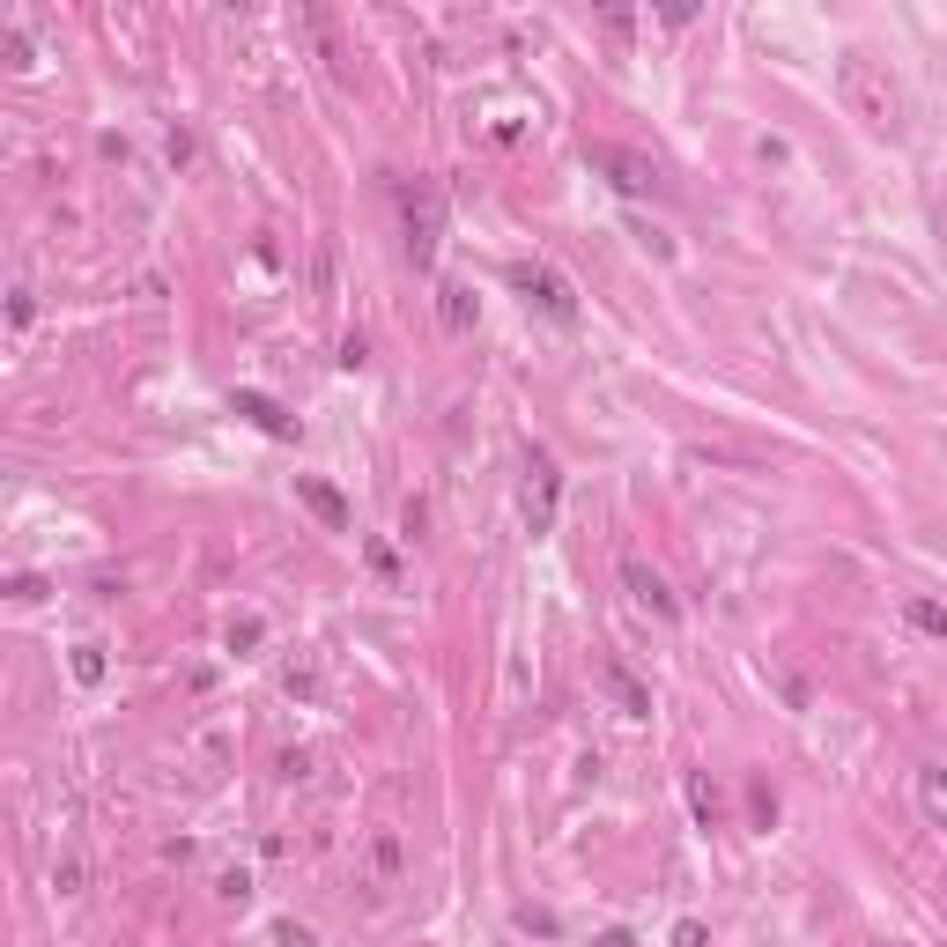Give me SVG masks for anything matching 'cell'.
Wrapping results in <instances>:
<instances>
[{"mask_svg": "<svg viewBox=\"0 0 947 947\" xmlns=\"http://www.w3.org/2000/svg\"><path fill=\"white\" fill-rule=\"evenodd\" d=\"M555 503H563V474H555V459H549V451H525V489H519L525 533H549Z\"/></svg>", "mask_w": 947, "mask_h": 947, "instance_id": "5", "label": "cell"}, {"mask_svg": "<svg viewBox=\"0 0 947 947\" xmlns=\"http://www.w3.org/2000/svg\"><path fill=\"white\" fill-rule=\"evenodd\" d=\"M8 67H15V75H30V67H38V60H30V38H23V30H8Z\"/></svg>", "mask_w": 947, "mask_h": 947, "instance_id": "18", "label": "cell"}, {"mask_svg": "<svg viewBox=\"0 0 947 947\" xmlns=\"http://www.w3.org/2000/svg\"><path fill=\"white\" fill-rule=\"evenodd\" d=\"M503 281H511V289H519L533 311H549L555 326H571V319H577V289L555 275V267H541V259H511V267H503Z\"/></svg>", "mask_w": 947, "mask_h": 947, "instance_id": "3", "label": "cell"}, {"mask_svg": "<svg viewBox=\"0 0 947 947\" xmlns=\"http://www.w3.org/2000/svg\"><path fill=\"white\" fill-rule=\"evenodd\" d=\"M903 623H911V629H925V637H940V645H947V607H940V599H911V607H903Z\"/></svg>", "mask_w": 947, "mask_h": 947, "instance_id": "13", "label": "cell"}, {"mask_svg": "<svg viewBox=\"0 0 947 947\" xmlns=\"http://www.w3.org/2000/svg\"><path fill=\"white\" fill-rule=\"evenodd\" d=\"M363 363H371V349H363V333H349L341 341V371H363Z\"/></svg>", "mask_w": 947, "mask_h": 947, "instance_id": "22", "label": "cell"}, {"mask_svg": "<svg viewBox=\"0 0 947 947\" xmlns=\"http://www.w3.org/2000/svg\"><path fill=\"white\" fill-rule=\"evenodd\" d=\"M673 947H703V925H696V918H681V925H673Z\"/></svg>", "mask_w": 947, "mask_h": 947, "instance_id": "26", "label": "cell"}, {"mask_svg": "<svg viewBox=\"0 0 947 947\" xmlns=\"http://www.w3.org/2000/svg\"><path fill=\"white\" fill-rule=\"evenodd\" d=\"M585 163H593V171H607V185H615V193H629V200H645L651 185H659V163H651L645 149H623V141H593V149H585Z\"/></svg>", "mask_w": 947, "mask_h": 947, "instance_id": "4", "label": "cell"}, {"mask_svg": "<svg viewBox=\"0 0 947 947\" xmlns=\"http://www.w3.org/2000/svg\"><path fill=\"white\" fill-rule=\"evenodd\" d=\"M918 807L933 829H947V770H918Z\"/></svg>", "mask_w": 947, "mask_h": 947, "instance_id": "12", "label": "cell"}, {"mask_svg": "<svg viewBox=\"0 0 947 947\" xmlns=\"http://www.w3.org/2000/svg\"><path fill=\"white\" fill-rule=\"evenodd\" d=\"M8 599H45V577H30V571L8 577Z\"/></svg>", "mask_w": 947, "mask_h": 947, "instance_id": "23", "label": "cell"}, {"mask_svg": "<svg viewBox=\"0 0 947 947\" xmlns=\"http://www.w3.org/2000/svg\"><path fill=\"white\" fill-rule=\"evenodd\" d=\"M223 645L230 651H259V645H267V623H259V615H237V623L223 629Z\"/></svg>", "mask_w": 947, "mask_h": 947, "instance_id": "14", "label": "cell"}, {"mask_svg": "<svg viewBox=\"0 0 947 947\" xmlns=\"http://www.w3.org/2000/svg\"><path fill=\"white\" fill-rule=\"evenodd\" d=\"M230 415H245V423L259 429V437H281V445L297 437V423H289V415H281V407H275L267 393H252V385H237V393H230Z\"/></svg>", "mask_w": 947, "mask_h": 947, "instance_id": "6", "label": "cell"}, {"mask_svg": "<svg viewBox=\"0 0 947 947\" xmlns=\"http://www.w3.org/2000/svg\"><path fill=\"white\" fill-rule=\"evenodd\" d=\"M837 89H844V104H851V119L859 126H873V134H903V89L889 82L881 60L844 52V60H837Z\"/></svg>", "mask_w": 947, "mask_h": 947, "instance_id": "1", "label": "cell"}, {"mask_svg": "<svg viewBox=\"0 0 947 947\" xmlns=\"http://www.w3.org/2000/svg\"><path fill=\"white\" fill-rule=\"evenodd\" d=\"M777 689H785V703H792V711H807V703H815V696H807V681H799V673H792V667L777 673Z\"/></svg>", "mask_w": 947, "mask_h": 947, "instance_id": "19", "label": "cell"}, {"mask_svg": "<svg viewBox=\"0 0 947 947\" xmlns=\"http://www.w3.org/2000/svg\"><path fill=\"white\" fill-rule=\"evenodd\" d=\"M599 681H607V696L623 703L629 719H651V689H645V681H637V673L623 667V659H607V673H599Z\"/></svg>", "mask_w": 947, "mask_h": 947, "instance_id": "9", "label": "cell"}, {"mask_svg": "<svg viewBox=\"0 0 947 947\" xmlns=\"http://www.w3.org/2000/svg\"><path fill=\"white\" fill-rule=\"evenodd\" d=\"M275 947H319V940H311V925H297V918H281V925H275Z\"/></svg>", "mask_w": 947, "mask_h": 947, "instance_id": "17", "label": "cell"}, {"mask_svg": "<svg viewBox=\"0 0 947 947\" xmlns=\"http://www.w3.org/2000/svg\"><path fill=\"white\" fill-rule=\"evenodd\" d=\"M593 947H637V933H599Z\"/></svg>", "mask_w": 947, "mask_h": 947, "instance_id": "27", "label": "cell"}, {"mask_svg": "<svg viewBox=\"0 0 947 947\" xmlns=\"http://www.w3.org/2000/svg\"><path fill=\"white\" fill-rule=\"evenodd\" d=\"M215 896H223V903H245V896H252V873H215Z\"/></svg>", "mask_w": 947, "mask_h": 947, "instance_id": "16", "label": "cell"}, {"mask_svg": "<svg viewBox=\"0 0 947 947\" xmlns=\"http://www.w3.org/2000/svg\"><path fill=\"white\" fill-rule=\"evenodd\" d=\"M67 673H75L82 689H97L104 673H111V651H104L97 637H89V645H75V659H67Z\"/></svg>", "mask_w": 947, "mask_h": 947, "instance_id": "11", "label": "cell"}, {"mask_svg": "<svg viewBox=\"0 0 947 947\" xmlns=\"http://www.w3.org/2000/svg\"><path fill=\"white\" fill-rule=\"evenodd\" d=\"M623 585L637 593V607H651V615H659V623H673V615H681V599L667 593V577L645 571V563H623Z\"/></svg>", "mask_w": 947, "mask_h": 947, "instance_id": "8", "label": "cell"}, {"mask_svg": "<svg viewBox=\"0 0 947 947\" xmlns=\"http://www.w3.org/2000/svg\"><path fill=\"white\" fill-rule=\"evenodd\" d=\"M437 319H445L451 333H474L481 304H474V289H467V281H445V289H437Z\"/></svg>", "mask_w": 947, "mask_h": 947, "instance_id": "10", "label": "cell"}, {"mask_svg": "<svg viewBox=\"0 0 947 947\" xmlns=\"http://www.w3.org/2000/svg\"><path fill=\"white\" fill-rule=\"evenodd\" d=\"M297 497L311 503V519L326 525V533H349V497H341V489H333V481H319V474H297Z\"/></svg>", "mask_w": 947, "mask_h": 947, "instance_id": "7", "label": "cell"}, {"mask_svg": "<svg viewBox=\"0 0 947 947\" xmlns=\"http://www.w3.org/2000/svg\"><path fill=\"white\" fill-rule=\"evenodd\" d=\"M30 311H38V297H30V289H15V297H8V319L30 326Z\"/></svg>", "mask_w": 947, "mask_h": 947, "instance_id": "25", "label": "cell"}, {"mask_svg": "<svg viewBox=\"0 0 947 947\" xmlns=\"http://www.w3.org/2000/svg\"><path fill=\"white\" fill-rule=\"evenodd\" d=\"M400 230H407V259L429 267V259H437V237H445V185H437V178H415V185L400 193Z\"/></svg>", "mask_w": 947, "mask_h": 947, "instance_id": "2", "label": "cell"}, {"mask_svg": "<svg viewBox=\"0 0 947 947\" xmlns=\"http://www.w3.org/2000/svg\"><path fill=\"white\" fill-rule=\"evenodd\" d=\"M519 925H525V933H555V911H533V903H525Z\"/></svg>", "mask_w": 947, "mask_h": 947, "instance_id": "24", "label": "cell"}, {"mask_svg": "<svg viewBox=\"0 0 947 947\" xmlns=\"http://www.w3.org/2000/svg\"><path fill=\"white\" fill-rule=\"evenodd\" d=\"M689 807H696V822H703V829L719 822V792H711V777H703V770L689 777Z\"/></svg>", "mask_w": 947, "mask_h": 947, "instance_id": "15", "label": "cell"}, {"mask_svg": "<svg viewBox=\"0 0 947 947\" xmlns=\"http://www.w3.org/2000/svg\"><path fill=\"white\" fill-rule=\"evenodd\" d=\"M748 807H755V822H763V829L777 822V792H770V785H755V792H748Z\"/></svg>", "mask_w": 947, "mask_h": 947, "instance_id": "20", "label": "cell"}, {"mask_svg": "<svg viewBox=\"0 0 947 947\" xmlns=\"http://www.w3.org/2000/svg\"><path fill=\"white\" fill-rule=\"evenodd\" d=\"M281 689H289V696H311V689H319V673H311V667H289V673H281Z\"/></svg>", "mask_w": 947, "mask_h": 947, "instance_id": "21", "label": "cell"}]
</instances>
